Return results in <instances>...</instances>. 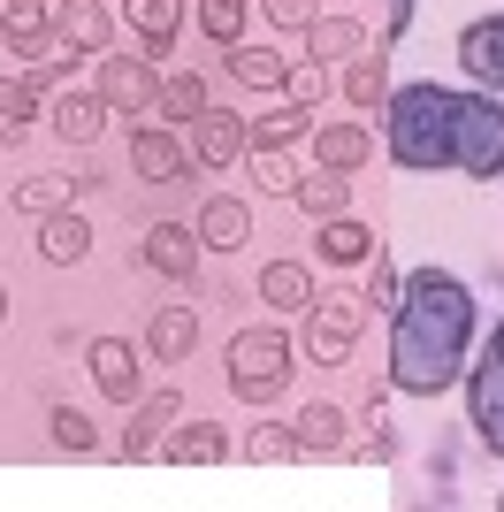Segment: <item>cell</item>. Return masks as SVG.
I'll return each instance as SVG.
<instances>
[{
	"label": "cell",
	"instance_id": "8d00e7d4",
	"mask_svg": "<svg viewBox=\"0 0 504 512\" xmlns=\"http://www.w3.org/2000/svg\"><path fill=\"white\" fill-rule=\"evenodd\" d=\"M54 207H69V176H31V184H16V214H54Z\"/></svg>",
	"mask_w": 504,
	"mask_h": 512
},
{
	"label": "cell",
	"instance_id": "d4e9b609",
	"mask_svg": "<svg viewBox=\"0 0 504 512\" xmlns=\"http://www.w3.org/2000/svg\"><path fill=\"white\" fill-rule=\"evenodd\" d=\"M306 54L314 62H352V54H367V31L352 16H314L306 23Z\"/></svg>",
	"mask_w": 504,
	"mask_h": 512
},
{
	"label": "cell",
	"instance_id": "ee69618b",
	"mask_svg": "<svg viewBox=\"0 0 504 512\" xmlns=\"http://www.w3.org/2000/svg\"><path fill=\"white\" fill-rule=\"evenodd\" d=\"M497 505H504V497H497Z\"/></svg>",
	"mask_w": 504,
	"mask_h": 512
},
{
	"label": "cell",
	"instance_id": "9c48e42d",
	"mask_svg": "<svg viewBox=\"0 0 504 512\" xmlns=\"http://www.w3.org/2000/svg\"><path fill=\"white\" fill-rule=\"evenodd\" d=\"M130 169L146 176V184H184L191 176V146L168 123H146V130H130Z\"/></svg>",
	"mask_w": 504,
	"mask_h": 512
},
{
	"label": "cell",
	"instance_id": "f1b7e54d",
	"mask_svg": "<svg viewBox=\"0 0 504 512\" xmlns=\"http://www.w3.org/2000/svg\"><path fill=\"white\" fill-rule=\"evenodd\" d=\"M260 299H268L275 314H306V299H314V276H306L298 260H268V268H260Z\"/></svg>",
	"mask_w": 504,
	"mask_h": 512
},
{
	"label": "cell",
	"instance_id": "b9f144b4",
	"mask_svg": "<svg viewBox=\"0 0 504 512\" xmlns=\"http://www.w3.org/2000/svg\"><path fill=\"white\" fill-rule=\"evenodd\" d=\"M489 352H497V360H504V321H497V337H489Z\"/></svg>",
	"mask_w": 504,
	"mask_h": 512
},
{
	"label": "cell",
	"instance_id": "9a60e30c",
	"mask_svg": "<svg viewBox=\"0 0 504 512\" xmlns=\"http://www.w3.org/2000/svg\"><path fill=\"white\" fill-rule=\"evenodd\" d=\"M54 39L77 46V54H107V39H115V23H107L100 0H62L54 8Z\"/></svg>",
	"mask_w": 504,
	"mask_h": 512
},
{
	"label": "cell",
	"instance_id": "ffe728a7",
	"mask_svg": "<svg viewBox=\"0 0 504 512\" xmlns=\"http://www.w3.org/2000/svg\"><path fill=\"white\" fill-rule=\"evenodd\" d=\"M153 115H161L168 130H191L199 115H207V77H199V69H176V77H161V100H153Z\"/></svg>",
	"mask_w": 504,
	"mask_h": 512
},
{
	"label": "cell",
	"instance_id": "277c9868",
	"mask_svg": "<svg viewBox=\"0 0 504 512\" xmlns=\"http://www.w3.org/2000/svg\"><path fill=\"white\" fill-rule=\"evenodd\" d=\"M359 329H367V291H314V299H306V321H298V352L314 367H344Z\"/></svg>",
	"mask_w": 504,
	"mask_h": 512
},
{
	"label": "cell",
	"instance_id": "484cf974",
	"mask_svg": "<svg viewBox=\"0 0 504 512\" xmlns=\"http://www.w3.org/2000/svg\"><path fill=\"white\" fill-rule=\"evenodd\" d=\"M54 130H62L69 146H92L107 130V100L100 92H62V100H54Z\"/></svg>",
	"mask_w": 504,
	"mask_h": 512
},
{
	"label": "cell",
	"instance_id": "ac0fdd59",
	"mask_svg": "<svg viewBox=\"0 0 504 512\" xmlns=\"http://www.w3.org/2000/svg\"><path fill=\"white\" fill-rule=\"evenodd\" d=\"M222 69H230L237 85H252V92H283V77H291V62H283L275 46H252V39L222 46Z\"/></svg>",
	"mask_w": 504,
	"mask_h": 512
},
{
	"label": "cell",
	"instance_id": "1f68e13d",
	"mask_svg": "<svg viewBox=\"0 0 504 512\" xmlns=\"http://www.w3.org/2000/svg\"><path fill=\"white\" fill-rule=\"evenodd\" d=\"M46 436H54V451H69V459H92V451H100V428L84 421L77 406H54V413H46Z\"/></svg>",
	"mask_w": 504,
	"mask_h": 512
},
{
	"label": "cell",
	"instance_id": "60d3db41",
	"mask_svg": "<svg viewBox=\"0 0 504 512\" xmlns=\"http://www.w3.org/2000/svg\"><path fill=\"white\" fill-rule=\"evenodd\" d=\"M382 8H390V16H382V39H375V46L390 54V46H398L405 31H413V0H382Z\"/></svg>",
	"mask_w": 504,
	"mask_h": 512
},
{
	"label": "cell",
	"instance_id": "d6986e66",
	"mask_svg": "<svg viewBox=\"0 0 504 512\" xmlns=\"http://www.w3.org/2000/svg\"><path fill=\"white\" fill-rule=\"evenodd\" d=\"M344 100H352L359 115H382V100H390V54H382V46H367V54L344 62Z\"/></svg>",
	"mask_w": 504,
	"mask_h": 512
},
{
	"label": "cell",
	"instance_id": "cb8c5ba5",
	"mask_svg": "<svg viewBox=\"0 0 504 512\" xmlns=\"http://www.w3.org/2000/svg\"><path fill=\"white\" fill-rule=\"evenodd\" d=\"M321 260H329V268H359V260H375V230L352 222V214H329V222H321Z\"/></svg>",
	"mask_w": 504,
	"mask_h": 512
},
{
	"label": "cell",
	"instance_id": "5b68a950",
	"mask_svg": "<svg viewBox=\"0 0 504 512\" xmlns=\"http://www.w3.org/2000/svg\"><path fill=\"white\" fill-rule=\"evenodd\" d=\"M291 383V337L283 329H237L230 337V390L245 406H275Z\"/></svg>",
	"mask_w": 504,
	"mask_h": 512
},
{
	"label": "cell",
	"instance_id": "7bdbcfd3",
	"mask_svg": "<svg viewBox=\"0 0 504 512\" xmlns=\"http://www.w3.org/2000/svg\"><path fill=\"white\" fill-rule=\"evenodd\" d=\"M0 321H8V291H0Z\"/></svg>",
	"mask_w": 504,
	"mask_h": 512
},
{
	"label": "cell",
	"instance_id": "603a6c76",
	"mask_svg": "<svg viewBox=\"0 0 504 512\" xmlns=\"http://www.w3.org/2000/svg\"><path fill=\"white\" fill-rule=\"evenodd\" d=\"M291 436H298V459H344V444H352L336 406H306V413L291 421Z\"/></svg>",
	"mask_w": 504,
	"mask_h": 512
},
{
	"label": "cell",
	"instance_id": "74e56055",
	"mask_svg": "<svg viewBox=\"0 0 504 512\" xmlns=\"http://www.w3.org/2000/svg\"><path fill=\"white\" fill-rule=\"evenodd\" d=\"M283 92H291L298 107H321V92H329V62H314V54H306V62H291Z\"/></svg>",
	"mask_w": 504,
	"mask_h": 512
},
{
	"label": "cell",
	"instance_id": "4316f807",
	"mask_svg": "<svg viewBox=\"0 0 504 512\" xmlns=\"http://www.w3.org/2000/svg\"><path fill=\"white\" fill-rule=\"evenodd\" d=\"M39 253L54 260V268H69V260H84L92 253V230H84V214H69V207H54L39 222Z\"/></svg>",
	"mask_w": 504,
	"mask_h": 512
},
{
	"label": "cell",
	"instance_id": "7c38bea8",
	"mask_svg": "<svg viewBox=\"0 0 504 512\" xmlns=\"http://www.w3.org/2000/svg\"><path fill=\"white\" fill-rule=\"evenodd\" d=\"M176 421H184V398H176V390L138 398V406H130V428H123V459H130V467H138V459H153V451H161V436H168Z\"/></svg>",
	"mask_w": 504,
	"mask_h": 512
},
{
	"label": "cell",
	"instance_id": "8fae6325",
	"mask_svg": "<svg viewBox=\"0 0 504 512\" xmlns=\"http://www.w3.org/2000/svg\"><path fill=\"white\" fill-rule=\"evenodd\" d=\"M459 62H466V77L482 92H504V8L497 16H474L459 31Z\"/></svg>",
	"mask_w": 504,
	"mask_h": 512
},
{
	"label": "cell",
	"instance_id": "7402d4cb",
	"mask_svg": "<svg viewBox=\"0 0 504 512\" xmlns=\"http://www.w3.org/2000/svg\"><path fill=\"white\" fill-rule=\"evenodd\" d=\"M252 237V207L230 192H214L207 207H199V245H214V253H230V245H245Z\"/></svg>",
	"mask_w": 504,
	"mask_h": 512
},
{
	"label": "cell",
	"instance_id": "30bf717a",
	"mask_svg": "<svg viewBox=\"0 0 504 512\" xmlns=\"http://www.w3.org/2000/svg\"><path fill=\"white\" fill-rule=\"evenodd\" d=\"M138 268H153V276H168V283H191V268H199V230H191V222H153V230L138 237Z\"/></svg>",
	"mask_w": 504,
	"mask_h": 512
},
{
	"label": "cell",
	"instance_id": "ba28073f",
	"mask_svg": "<svg viewBox=\"0 0 504 512\" xmlns=\"http://www.w3.org/2000/svg\"><path fill=\"white\" fill-rule=\"evenodd\" d=\"M84 367H92V383H100L107 406H138L146 398V375H138V352L123 337H92L84 344Z\"/></svg>",
	"mask_w": 504,
	"mask_h": 512
},
{
	"label": "cell",
	"instance_id": "e575fe53",
	"mask_svg": "<svg viewBox=\"0 0 504 512\" xmlns=\"http://www.w3.org/2000/svg\"><path fill=\"white\" fill-rule=\"evenodd\" d=\"M245 16H252V0H199V31H207L214 46L245 39Z\"/></svg>",
	"mask_w": 504,
	"mask_h": 512
},
{
	"label": "cell",
	"instance_id": "7a4b0ae2",
	"mask_svg": "<svg viewBox=\"0 0 504 512\" xmlns=\"http://www.w3.org/2000/svg\"><path fill=\"white\" fill-rule=\"evenodd\" d=\"M451 107L459 92L451 85H405L382 100V153L413 176H436L451 169Z\"/></svg>",
	"mask_w": 504,
	"mask_h": 512
},
{
	"label": "cell",
	"instance_id": "8992f818",
	"mask_svg": "<svg viewBox=\"0 0 504 512\" xmlns=\"http://www.w3.org/2000/svg\"><path fill=\"white\" fill-rule=\"evenodd\" d=\"M459 383H466V421H474L482 451H497V459H504V360H497V352L466 360Z\"/></svg>",
	"mask_w": 504,
	"mask_h": 512
},
{
	"label": "cell",
	"instance_id": "3957f363",
	"mask_svg": "<svg viewBox=\"0 0 504 512\" xmlns=\"http://www.w3.org/2000/svg\"><path fill=\"white\" fill-rule=\"evenodd\" d=\"M451 169L466 184H497L504 176V92H459V107H451Z\"/></svg>",
	"mask_w": 504,
	"mask_h": 512
},
{
	"label": "cell",
	"instance_id": "4fadbf2b",
	"mask_svg": "<svg viewBox=\"0 0 504 512\" xmlns=\"http://www.w3.org/2000/svg\"><path fill=\"white\" fill-rule=\"evenodd\" d=\"M191 161H199V169H230V161H245V115L207 107V115L191 123Z\"/></svg>",
	"mask_w": 504,
	"mask_h": 512
},
{
	"label": "cell",
	"instance_id": "5bb4252c",
	"mask_svg": "<svg viewBox=\"0 0 504 512\" xmlns=\"http://www.w3.org/2000/svg\"><path fill=\"white\" fill-rule=\"evenodd\" d=\"M314 161H321V169L359 176L367 161H375V130H359V123H314Z\"/></svg>",
	"mask_w": 504,
	"mask_h": 512
},
{
	"label": "cell",
	"instance_id": "d590c367",
	"mask_svg": "<svg viewBox=\"0 0 504 512\" xmlns=\"http://www.w3.org/2000/svg\"><path fill=\"white\" fill-rule=\"evenodd\" d=\"M245 459H260V467H283V459H298V436H291L283 421H252Z\"/></svg>",
	"mask_w": 504,
	"mask_h": 512
},
{
	"label": "cell",
	"instance_id": "2e32d148",
	"mask_svg": "<svg viewBox=\"0 0 504 512\" xmlns=\"http://www.w3.org/2000/svg\"><path fill=\"white\" fill-rule=\"evenodd\" d=\"M161 451L176 459V467H214V459H230V436H222L214 421H199V413H191V421H176V428L161 436Z\"/></svg>",
	"mask_w": 504,
	"mask_h": 512
},
{
	"label": "cell",
	"instance_id": "f546056e",
	"mask_svg": "<svg viewBox=\"0 0 504 512\" xmlns=\"http://www.w3.org/2000/svg\"><path fill=\"white\" fill-rule=\"evenodd\" d=\"M291 199L314 214V222H329V214L352 207V176H344V169H314V176H298V192H291Z\"/></svg>",
	"mask_w": 504,
	"mask_h": 512
},
{
	"label": "cell",
	"instance_id": "52a82bcc",
	"mask_svg": "<svg viewBox=\"0 0 504 512\" xmlns=\"http://www.w3.org/2000/svg\"><path fill=\"white\" fill-rule=\"evenodd\" d=\"M100 100L107 115H153V100H161L153 62L146 54H100Z\"/></svg>",
	"mask_w": 504,
	"mask_h": 512
},
{
	"label": "cell",
	"instance_id": "4dcf8cb0",
	"mask_svg": "<svg viewBox=\"0 0 504 512\" xmlns=\"http://www.w3.org/2000/svg\"><path fill=\"white\" fill-rule=\"evenodd\" d=\"M0 31H8V46L16 54H46V0H0Z\"/></svg>",
	"mask_w": 504,
	"mask_h": 512
},
{
	"label": "cell",
	"instance_id": "d6a6232c",
	"mask_svg": "<svg viewBox=\"0 0 504 512\" xmlns=\"http://www.w3.org/2000/svg\"><path fill=\"white\" fill-rule=\"evenodd\" d=\"M245 153H252V192H275V199L298 192V169H291L283 146H245Z\"/></svg>",
	"mask_w": 504,
	"mask_h": 512
},
{
	"label": "cell",
	"instance_id": "ab89813d",
	"mask_svg": "<svg viewBox=\"0 0 504 512\" xmlns=\"http://www.w3.org/2000/svg\"><path fill=\"white\" fill-rule=\"evenodd\" d=\"M260 16H268L275 31H306V23H314V0H260Z\"/></svg>",
	"mask_w": 504,
	"mask_h": 512
},
{
	"label": "cell",
	"instance_id": "6da1fadb",
	"mask_svg": "<svg viewBox=\"0 0 504 512\" xmlns=\"http://www.w3.org/2000/svg\"><path fill=\"white\" fill-rule=\"evenodd\" d=\"M474 352V291L451 268H413L390 306V390L405 398H443L466 375Z\"/></svg>",
	"mask_w": 504,
	"mask_h": 512
},
{
	"label": "cell",
	"instance_id": "e0dca14e",
	"mask_svg": "<svg viewBox=\"0 0 504 512\" xmlns=\"http://www.w3.org/2000/svg\"><path fill=\"white\" fill-rule=\"evenodd\" d=\"M123 16H130V31H138V46H146V62H153V54H168L176 31H184V0H123Z\"/></svg>",
	"mask_w": 504,
	"mask_h": 512
},
{
	"label": "cell",
	"instance_id": "f35d334b",
	"mask_svg": "<svg viewBox=\"0 0 504 512\" xmlns=\"http://www.w3.org/2000/svg\"><path fill=\"white\" fill-rule=\"evenodd\" d=\"M398 291H405L398 260H390V253L375 245V276H367V306H375V314H390V306H398Z\"/></svg>",
	"mask_w": 504,
	"mask_h": 512
},
{
	"label": "cell",
	"instance_id": "44dd1931",
	"mask_svg": "<svg viewBox=\"0 0 504 512\" xmlns=\"http://www.w3.org/2000/svg\"><path fill=\"white\" fill-rule=\"evenodd\" d=\"M191 344H199V314L191 306H153V321H146L153 360H191Z\"/></svg>",
	"mask_w": 504,
	"mask_h": 512
},
{
	"label": "cell",
	"instance_id": "836d02e7",
	"mask_svg": "<svg viewBox=\"0 0 504 512\" xmlns=\"http://www.w3.org/2000/svg\"><path fill=\"white\" fill-rule=\"evenodd\" d=\"M39 100H46V92L31 85V77H0V138H16V130L39 115Z\"/></svg>",
	"mask_w": 504,
	"mask_h": 512
},
{
	"label": "cell",
	"instance_id": "83f0119b",
	"mask_svg": "<svg viewBox=\"0 0 504 512\" xmlns=\"http://www.w3.org/2000/svg\"><path fill=\"white\" fill-rule=\"evenodd\" d=\"M291 138H314V107H268V115H245V146H291Z\"/></svg>",
	"mask_w": 504,
	"mask_h": 512
}]
</instances>
